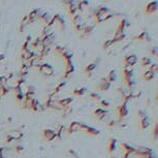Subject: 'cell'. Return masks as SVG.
<instances>
[{
    "instance_id": "obj_8",
    "label": "cell",
    "mask_w": 158,
    "mask_h": 158,
    "mask_svg": "<svg viewBox=\"0 0 158 158\" xmlns=\"http://www.w3.org/2000/svg\"><path fill=\"white\" fill-rule=\"evenodd\" d=\"M70 101H72V99L66 98V99H62V100H59V101H58V104H59L60 106H63V108H65V106H69Z\"/></svg>"
},
{
    "instance_id": "obj_4",
    "label": "cell",
    "mask_w": 158,
    "mask_h": 158,
    "mask_svg": "<svg viewBox=\"0 0 158 158\" xmlns=\"http://www.w3.org/2000/svg\"><path fill=\"white\" fill-rule=\"evenodd\" d=\"M117 112H118V116L120 117V118H123L124 116H126V115H127V109H126L125 104H122V106H118Z\"/></svg>"
},
{
    "instance_id": "obj_7",
    "label": "cell",
    "mask_w": 158,
    "mask_h": 158,
    "mask_svg": "<svg viewBox=\"0 0 158 158\" xmlns=\"http://www.w3.org/2000/svg\"><path fill=\"white\" fill-rule=\"evenodd\" d=\"M126 62H127V64L128 65H133L136 63V57L133 56V55H131V56H128L126 58Z\"/></svg>"
},
{
    "instance_id": "obj_12",
    "label": "cell",
    "mask_w": 158,
    "mask_h": 158,
    "mask_svg": "<svg viewBox=\"0 0 158 158\" xmlns=\"http://www.w3.org/2000/svg\"><path fill=\"white\" fill-rule=\"evenodd\" d=\"M144 78L146 80H151L152 78H153V72L152 70H148V72H146L145 74H144Z\"/></svg>"
},
{
    "instance_id": "obj_11",
    "label": "cell",
    "mask_w": 158,
    "mask_h": 158,
    "mask_svg": "<svg viewBox=\"0 0 158 158\" xmlns=\"http://www.w3.org/2000/svg\"><path fill=\"white\" fill-rule=\"evenodd\" d=\"M149 124H150V123H149L148 119H146V118L144 119L143 118L141 120V127H142V128H147V127L149 126Z\"/></svg>"
},
{
    "instance_id": "obj_6",
    "label": "cell",
    "mask_w": 158,
    "mask_h": 158,
    "mask_svg": "<svg viewBox=\"0 0 158 158\" xmlns=\"http://www.w3.org/2000/svg\"><path fill=\"white\" fill-rule=\"evenodd\" d=\"M106 112H104L102 109H98V110H96V111L94 112V115L96 116V118L98 119V120H101V119L104 117V115H106Z\"/></svg>"
},
{
    "instance_id": "obj_9",
    "label": "cell",
    "mask_w": 158,
    "mask_h": 158,
    "mask_svg": "<svg viewBox=\"0 0 158 158\" xmlns=\"http://www.w3.org/2000/svg\"><path fill=\"white\" fill-rule=\"evenodd\" d=\"M116 143L117 142L115 140H111L109 144V152H113L115 149H116Z\"/></svg>"
},
{
    "instance_id": "obj_10",
    "label": "cell",
    "mask_w": 158,
    "mask_h": 158,
    "mask_svg": "<svg viewBox=\"0 0 158 158\" xmlns=\"http://www.w3.org/2000/svg\"><path fill=\"white\" fill-rule=\"evenodd\" d=\"M109 87H110V83L109 82L104 81V80L100 83V85H99V88H100L101 90H106Z\"/></svg>"
},
{
    "instance_id": "obj_3",
    "label": "cell",
    "mask_w": 158,
    "mask_h": 158,
    "mask_svg": "<svg viewBox=\"0 0 158 158\" xmlns=\"http://www.w3.org/2000/svg\"><path fill=\"white\" fill-rule=\"evenodd\" d=\"M81 123L79 122H72L68 127V132L69 133H74V132H77L78 130H81Z\"/></svg>"
},
{
    "instance_id": "obj_1",
    "label": "cell",
    "mask_w": 158,
    "mask_h": 158,
    "mask_svg": "<svg viewBox=\"0 0 158 158\" xmlns=\"http://www.w3.org/2000/svg\"><path fill=\"white\" fill-rule=\"evenodd\" d=\"M42 136H44V138H45L47 141H52V140H54L55 136H56V133H55V131L52 130V129H46V130H44V132H42Z\"/></svg>"
},
{
    "instance_id": "obj_2",
    "label": "cell",
    "mask_w": 158,
    "mask_h": 158,
    "mask_svg": "<svg viewBox=\"0 0 158 158\" xmlns=\"http://www.w3.org/2000/svg\"><path fill=\"white\" fill-rule=\"evenodd\" d=\"M40 72H42V74H44L45 76H51V74H53V68L50 65L48 64H44L40 66Z\"/></svg>"
},
{
    "instance_id": "obj_5",
    "label": "cell",
    "mask_w": 158,
    "mask_h": 158,
    "mask_svg": "<svg viewBox=\"0 0 158 158\" xmlns=\"http://www.w3.org/2000/svg\"><path fill=\"white\" fill-rule=\"evenodd\" d=\"M8 136H10L12 140H19V138H21V136H22V132H21L20 130H12L10 131Z\"/></svg>"
}]
</instances>
